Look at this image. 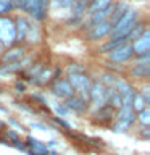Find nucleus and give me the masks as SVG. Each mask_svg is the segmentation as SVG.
I'll return each mask as SVG.
<instances>
[{"mask_svg":"<svg viewBox=\"0 0 150 155\" xmlns=\"http://www.w3.org/2000/svg\"><path fill=\"white\" fill-rule=\"evenodd\" d=\"M135 19H137V12H135L134 8H128L123 16L111 26V31L108 34L110 39H123V37L126 39L128 32L135 24Z\"/></svg>","mask_w":150,"mask_h":155,"instance_id":"nucleus-1","label":"nucleus"},{"mask_svg":"<svg viewBox=\"0 0 150 155\" xmlns=\"http://www.w3.org/2000/svg\"><path fill=\"white\" fill-rule=\"evenodd\" d=\"M135 124V111L131 107H121L116 110L115 121L110 124L113 133H126Z\"/></svg>","mask_w":150,"mask_h":155,"instance_id":"nucleus-2","label":"nucleus"},{"mask_svg":"<svg viewBox=\"0 0 150 155\" xmlns=\"http://www.w3.org/2000/svg\"><path fill=\"white\" fill-rule=\"evenodd\" d=\"M48 0H21L16 8L23 10L36 21H44L47 18Z\"/></svg>","mask_w":150,"mask_h":155,"instance_id":"nucleus-3","label":"nucleus"},{"mask_svg":"<svg viewBox=\"0 0 150 155\" xmlns=\"http://www.w3.org/2000/svg\"><path fill=\"white\" fill-rule=\"evenodd\" d=\"M87 100H89V105L94 110L100 108V107L108 105V94H106V87L102 84L99 79H92L89 94H87Z\"/></svg>","mask_w":150,"mask_h":155,"instance_id":"nucleus-4","label":"nucleus"},{"mask_svg":"<svg viewBox=\"0 0 150 155\" xmlns=\"http://www.w3.org/2000/svg\"><path fill=\"white\" fill-rule=\"evenodd\" d=\"M65 78H66V81L71 84L74 94L87 97L89 89H90V84H92V76L89 74V73L84 71V73H76V74H66Z\"/></svg>","mask_w":150,"mask_h":155,"instance_id":"nucleus-5","label":"nucleus"},{"mask_svg":"<svg viewBox=\"0 0 150 155\" xmlns=\"http://www.w3.org/2000/svg\"><path fill=\"white\" fill-rule=\"evenodd\" d=\"M0 42L3 47H11L16 44V29H15V19L10 16H0Z\"/></svg>","mask_w":150,"mask_h":155,"instance_id":"nucleus-6","label":"nucleus"},{"mask_svg":"<svg viewBox=\"0 0 150 155\" xmlns=\"http://www.w3.org/2000/svg\"><path fill=\"white\" fill-rule=\"evenodd\" d=\"M63 104H65V107L68 108L70 113H74V115H79V116H84L86 113H89V110H90L87 97H82V95H77V94L68 97L66 100H63Z\"/></svg>","mask_w":150,"mask_h":155,"instance_id":"nucleus-7","label":"nucleus"},{"mask_svg":"<svg viewBox=\"0 0 150 155\" xmlns=\"http://www.w3.org/2000/svg\"><path fill=\"white\" fill-rule=\"evenodd\" d=\"M115 116H116V110L110 105H105L97 110H92L90 121L92 124H97V126H110L115 121Z\"/></svg>","mask_w":150,"mask_h":155,"instance_id":"nucleus-8","label":"nucleus"},{"mask_svg":"<svg viewBox=\"0 0 150 155\" xmlns=\"http://www.w3.org/2000/svg\"><path fill=\"white\" fill-rule=\"evenodd\" d=\"M106 55H108L110 63H113V65H124V63H128L134 58L131 42H126V44H123V45L113 48V50L108 52Z\"/></svg>","mask_w":150,"mask_h":155,"instance_id":"nucleus-9","label":"nucleus"},{"mask_svg":"<svg viewBox=\"0 0 150 155\" xmlns=\"http://www.w3.org/2000/svg\"><path fill=\"white\" fill-rule=\"evenodd\" d=\"M48 91H50L52 95H55L58 100H66L68 97L74 95V91H73L71 84L66 81V78H58V79L52 81L48 84Z\"/></svg>","mask_w":150,"mask_h":155,"instance_id":"nucleus-10","label":"nucleus"},{"mask_svg":"<svg viewBox=\"0 0 150 155\" xmlns=\"http://www.w3.org/2000/svg\"><path fill=\"white\" fill-rule=\"evenodd\" d=\"M131 47H132V53L135 57L150 52V29L147 26H145V29L137 39H134V41L131 42Z\"/></svg>","mask_w":150,"mask_h":155,"instance_id":"nucleus-11","label":"nucleus"},{"mask_svg":"<svg viewBox=\"0 0 150 155\" xmlns=\"http://www.w3.org/2000/svg\"><path fill=\"white\" fill-rule=\"evenodd\" d=\"M24 57H26V47L21 45V44H15V45L8 47L7 50L2 53V57H0V65L19 61V60H23Z\"/></svg>","mask_w":150,"mask_h":155,"instance_id":"nucleus-12","label":"nucleus"},{"mask_svg":"<svg viewBox=\"0 0 150 155\" xmlns=\"http://www.w3.org/2000/svg\"><path fill=\"white\" fill-rule=\"evenodd\" d=\"M128 74L131 78H135V79L148 81V78H150V61H140L139 58H135V60L131 63Z\"/></svg>","mask_w":150,"mask_h":155,"instance_id":"nucleus-13","label":"nucleus"},{"mask_svg":"<svg viewBox=\"0 0 150 155\" xmlns=\"http://www.w3.org/2000/svg\"><path fill=\"white\" fill-rule=\"evenodd\" d=\"M111 31V23L106 19V21H102L95 26H90L87 28V32H86V37L87 41H100V39L106 37Z\"/></svg>","mask_w":150,"mask_h":155,"instance_id":"nucleus-14","label":"nucleus"},{"mask_svg":"<svg viewBox=\"0 0 150 155\" xmlns=\"http://www.w3.org/2000/svg\"><path fill=\"white\" fill-rule=\"evenodd\" d=\"M24 144H26V153L28 155H45L48 153V149L44 140L34 137V136H26V137L23 139Z\"/></svg>","mask_w":150,"mask_h":155,"instance_id":"nucleus-15","label":"nucleus"},{"mask_svg":"<svg viewBox=\"0 0 150 155\" xmlns=\"http://www.w3.org/2000/svg\"><path fill=\"white\" fill-rule=\"evenodd\" d=\"M113 13V3L108 5V7H105L103 10H99V12L89 15V21H87V28L90 26H95V24H99L102 21H106V19L110 18V15Z\"/></svg>","mask_w":150,"mask_h":155,"instance_id":"nucleus-16","label":"nucleus"},{"mask_svg":"<svg viewBox=\"0 0 150 155\" xmlns=\"http://www.w3.org/2000/svg\"><path fill=\"white\" fill-rule=\"evenodd\" d=\"M29 24H31V21H29L28 18H24V16H18L16 19H15V29H16V44L24 42L26 34H28V31H29Z\"/></svg>","mask_w":150,"mask_h":155,"instance_id":"nucleus-17","label":"nucleus"},{"mask_svg":"<svg viewBox=\"0 0 150 155\" xmlns=\"http://www.w3.org/2000/svg\"><path fill=\"white\" fill-rule=\"evenodd\" d=\"M52 71H53L52 66H44V70L34 79H31V82L37 87H47L52 82Z\"/></svg>","mask_w":150,"mask_h":155,"instance_id":"nucleus-18","label":"nucleus"},{"mask_svg":"<svg viewBox=\"0 0 150 155\" xmlns=\"http://www.w3.org/2000/svg\"><path fill=\"white\" fill-rule=\"evenodd\" d=\"M87 5H89V0H77V2L71 7V19L73 21H79V19L86 15Z\"/></svg>","mask_w":150,"mask_h":155,"instance_id":"nucleus-19","label":"nucleus"},{"mask_svg":"<svg viewBox=\"0 0 150 155\" xmlns=\"http://www.w3.org/2000/svg\"><path fill=\"white\" fill-rule=\"evenodd\" d=\"M128 3H124V2H118V3H113V13L110 15V18H108V21L111 23V26L118 21V19L123 16V15L126 13V10H128Z\"/></svg>","mask_w":150,"mask_h":155,"instance_id":"nucleus-20","label":"nucleus"},{"mask_svg":"<svg viewBox=\"0 0 150 155\" xmlns=\"http://www.w3.org/2000/svg\"><path fill=\"white\" fill-rule=\"evenodd\" d=\"M113 3V0H89V5H87V10H86V15H92L99 10H103L105 7Z\"/></svg>","mask_w":150,"mask_h":155,"instance_id":"nucleus-21","label":"nucleus"},{"mask_svg":"<svg viewBox=\"0 0 150 155\" xmlns=\"http://www.w3.org/2000/svg\"><path fill=\"white\" fill-rule=\"evenodd\" d=\"M126 42H128V41H126L124 37H123V39H108V42L102 44V45L99 47V52H100V53H108V52L113 50V48L123 45V44H126Z\"/></svg>","mask_w":150,"mask_h":155,"instance_id":"nucleus-22","label":"nucleus"},{"mask_svg":"<svg viewBox=\"0 0 150 155\" xmlns=\"http://www.w3.org/2000/svg\"><path fill=\"white\" fill-rule=\"evenodd\" d=\"M106 94H108V105L113 107L115 110L121 108V95L119 92L113 87H106Z\"/></svg>","mask_w":150,"mask_h":155,"instance_id":"nucleus-23","label":"nucleus"},{"mask_svg":"<svg viewBox=\"0 0 150 155\" xmlns=\"http://www.w3.org/2000/svg\"><path fill=\"white\" fill-rule=\"evenodd\" d=\"M135 123L140 126H150V107H145L135 113Z\"/></svg>","mask_w":150,"mask_h":155,"instance_id":"nucleus-24","label":"nucleus"},{"mask_svg":"<svg viewBox=\"0 0 150 155\" xmlns=\"http://www.w3.org/2000/svg\"><path fill=\"white\" fill-rule=\"evenodd\" d=\"M144 29H145V24H144V23H135L134 26H132V29L128 32V36H126V41H128V42H132L134 39H137L140 34H142Z\"/></svg>","mask_w":150,"mask_h":155,"instance_id":"nucleus-25","label":"nucleus"},{"mask_svg":"<svg viewBox=\"0 0 150 155\" xmlns=\"http://www.w3.org/2000/svg\"><path fill=\"white\" fill-rule=\"evenodd\" d=\"M116 76L115 73H111V71H106V73H102V76L99 78V81L103 84L105 87H113L115 84V81H116Z\"/></svg>","mask_w":150,"mask_h":155,"instance_id":"nucleus-26","label":"nucleus"},{"mask_svg":"<svg viewBox=\"0 0 150 155\" xmlns=\"http://www.w3.org/2000/svg\"><path fill=\"white\" fill-rule=\"evenodd\" d=\"M131 107H132V110L135 111V113H137V111H140L142 108H145V107H148V105H147V102L144 100V97L140 95L137 91H135L134 99H132V105H131Z\"/></svg>","mask_w":150,"mask_h":155,"instance_id":"nucleus-27","label":"nucleus"},{"mask_svg":"<svg viewBox=\"0 0 150 155\" xmlns=\"http://www.w3.org/2000/svg\"><path fill=\"white\" fill-rule=\"evenodd\" d=\"M84 71H86V66L81 65V63L73 61L70 65H66V74H76V73H84Z\"/></svg>","mask_w":150,"mask_h":155,"instance_id":"nucleus-28","label":"nucleus"},{"mask_svg":"<svg viewBox=\"0 0 150 155\" xmlns=\"http://www.w3.org/2000/svg\"><path fill=\"white\" fill-rule=\"evenodd\" d=\"M53 111H55V116H60V118H65V116L70 115V111H68V108L65 107V104L63 102H57L55 105H53Z\"/></svg>","mask_w":150,"mask_h":155,"instance_id":"nucleus-29","label":"nucleus"},{"mask_svg":"<svg viewBox=\"0 0 150 155\" xmlns=\"http://www.w3.org/2000/svg\"><path fill=\"white\" fill-rule=\"evenodd\" d=\"M15 10V5L10 2V0H0V16H3L5 13Z\"/></svg>","mask_w":150,"mask_h":155,"instance_id":"nucleus-30","label":"nucleus"},{"mask_svg":"<svg viewBox=\"0 0 150 155\" xmlns=\"http://www.w3.org/2000/svg\"><path fill=\"white\" fill-rule=\"evenodd\" d=\"M52 120L55 121V123H57L58 126H60L61 131H68V129H71V124L68 123V121H66L65 118H60V116H55V115H53V116H52Z\"/></svg>","mask_w":150,"mask_h":155,"instance_id":"nucleus-31","label":"nucleus"},{"mask_svg":"<svg viewBox=\"0 0 150 155\" xmlns=\"http://www.w3.org/2000/svg\"><path fill=\"white\" fill-rule=\"evenodd\" d=\"M76 2L77 0H53V3H55L57 7H60V8H71Z\"/></svg>","mask_w":150,"mask_h":155,"instance_id":"nucleus-32","label":"nucleus"},{"mask_svg":"<svg viewBox=\"0 0 150 155\" xmlns=\"http://www.w3.org/2000/svg\"><path fill=\"white\" fill-rule=\"evenodd\" d=\"M139 137L142 139V140H148L150 139V126H140Z\"/></svg>","mask_w":150,"mask_h":155,"instance_id":"nucleus-33","label":"nucleus"},{"mask_svg":"<svg viewBox=\"0 0 150 155\" xmlns=\"http://www.w3.org/2000/svg\"><path fill=\"white\" fill-rule=\"evenodd\" d=\"M13 89L16 91L18 94H24V92H26V82H23L21 79L15 81V84H13Z\"/></svg>","mask_w":150,"mask_h":155,"instance_id":"nucleus-34","label":"nucleus"},{"mask_svg":"<svg viewBox=\"0 0 150 155\" xmlns=\"http://www.w3.org/2000/svg\"><path fill=\"white\" fill-rule=\"evenodd\" d=\"M137 92L144 97V100L147 102V105H150V87H148V86H144L142 89L137 91Z\"/></svg>","mask_w":150,"mask_h":155,"instance_id":"nucleus-35","label":"nucleus"},{"mask_svg":"<svg viewBox=\"0 0 150 155\" xmlns=\"http://www.w3.org/2000/svg\"><path fill=\"white\" fill-rule=\"evenodd\" d=\"M31 128H37L39 131H50V129H48V126H47V124H44V123H39V121H32V123H31Z\"/></svg>","mask_w":150,"mask_h":155,"instance_id":"nucleus-36","label":"nucleus"},{"mask_svg":"<svg viewBox=\"0 0 150 155\" xmlns=\"http://www.w3.org/2000/svg\"><path fill=\"white\" fill-rule=\"evenodd\" d=\"M8 124H11V126H13L11 129H15V131H16V129H23V126L19 124L15 118H8Z\"/></svg>","mask_w":150,"mask_h":155,"instance_id":"nucleus-37","label":"nucleus"},{"mask_svg":"<svg viewBox=\"0 0 150 155\" xmlns=\"http://www.w3.org/2000/svg\"><path fill=\"white\" fill-rule=\"evenodd\" d=\"M5 52V47H3V44L0 42V57H2V53Z\"/></svg>","mask_w":150,"mask_h":155,"instance_id":"nucleus-38","label":"nucleus"},{"mask_svg":"<svg viewBox=\"0 0 150 155\" xmlns=\"http://www.w3.org/2000/svg\"><path fill=\"white\" fill-rule=\"evenodd\" d=\"M45 155H58L55 150H48V153H45Z\"/></svg>","mask_w":150,"mask_h":155,"instance_id":"nucleus-39","label":"nucleus"},{"mask_svg":"<svg viewBox=\"0 0 150 155\" xmlns=\"http://www.w3.org/2000/svg\"><path fill=\"white\" fill-rule=\"evenodd\" d=\"M2 129H5V123H3V121H0V131H2Z\"/></svg>","mask_w":150,"mask_h":155,"instance_id":"nucleus-40","label":"nucleus"},{"mask_svg":"<svg viewBox=\"0 0 150 155\" xmlns=\"http://www.w3.org/2000/svg\"><path fill=\"white\" fill-rule=\"evenodd\" d=\"M0 111H3V113H7V111H8V110H7V108H3V107H2V105H0Z\"/></svg>","mask_w":150,"mask_h":155,"instance_id":"nucleus-41","label":"nucleus"},{"mask_svg":"<svg viewBox=\"0 0 150 155\" xmlns=\"http://www.w3.org/2000/svg\"><path fill=\"white\" fill-rule=\"evenodd\" d=\"M2 92H3V91H2V87H0V94H2Z\"/></svg>","mask_w":150,"mask_h":155,"instance_id":"nucleus-42","label":"nucleus"}]
</instances>
